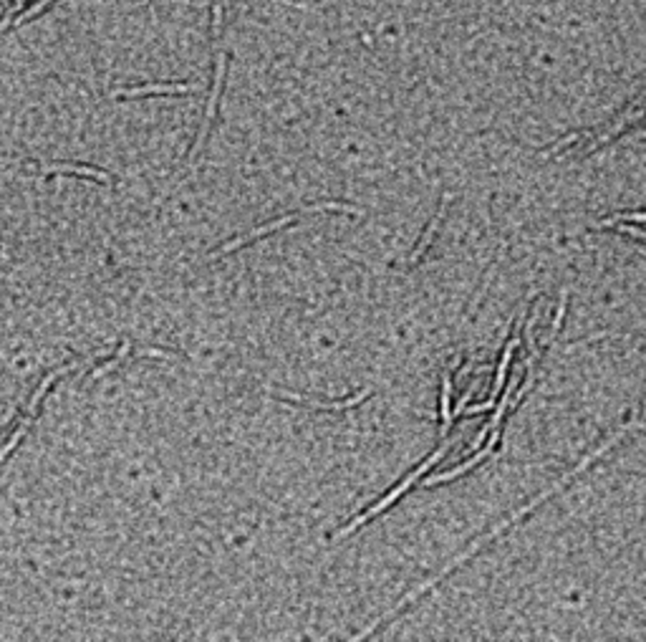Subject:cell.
Returning <instances> with one entry per match:
<instances>
[{"mask_svg": "<svg viewBox=\"0 0 646 642\" xmlns=\"http://www.w3.org/2000/svg\"><path fill=\"white\" fill-rule=\"evenodd\" d=\"M33 420H35V415H31V412H23V418L18 420V425L10 430V438H8L6 443L0 445V463L6 461L8 455H10L15 447H18V443L23 440V435H26V430L31 427V422H33Z\"/></svg>", "mask_w": 646, "mask_h": 642, "instance_id": "8", "label": "cell"}, {"mask_svg": "<svg viewBox=\"0 0 646 642\" xmlns=\"http://www.w3.org/2000/svg\"><path fill=\"white\" fill-rule=\"evenodd\" d=\"M493 453V447L490 445H485V450H479L475 458H470L467 463H462V466H457V468H452V470H447V473H439V475H432V478H427L424 481V486H437V483H445V481H452V478H457V475H462V473H467V470H473L475 466H477L479 461H485L487 455Z\"/></svg>", "mask_w": 646, "mask_h": 642, "instance_id": "7", "label": "cell"}, {"mask_svg": "<svg viewBox=\"0 0 646 642\" xmlns=\"http://www.w3.org/2000/svg\"><path fill=\"white\" fill-rule=\"evenodd\" d=\"M515 347H518V336H513L510 342H507L505 347V354H502V362L500 367H498V372H495V387H493V400L498 397L502 392V384H505V372H507V364H510V356H513Z\"/></svg>", "mask_w": 646, "mask_h": 642, "instance_id": "10", "label": "cell"}, {"mask_svg": "<svg viewBox=\"0 0 646 642\" xmlns=\"http://www.w3.org/2000/svg\"><path fill=\"white\" fill-rule=\"evenodd\" d=\"M445 217V200H442V205H439V210H437V215L432 217V223L427 225V231H424V236H422V240L417 243V248H414V253H411V263H417L419 258H422V253L427 251V245L432 243V238H434V231H437V225H439V220Z\"/></svg>", "mask_w": 646, "mask_h": 642, "instance_id": "9", "label": "cell"}, {"mask_svg": "<svg viewBox=\"0 0 646 642\" xmlns=\"http://www.w3.org/2000/svg\"><path fill=\"white\" fill-rule=\"evenodd\" d=\"M212 28H215V35H220V28H223V0H215V18H212Z\"/></svg>", "mask_w": 646, "mask_h": 642, "instance_id": "16", "label": "cell"}, {"mask_svg": "<svg viewBox=\"0 0 646 642\" xmlns=\"http://www.w3.org/2000/svg\"><path fill=\"white\" fill-rule=\"evenodd\" d=\"M23 6H26V0H15V6H13V10H10V13H8V15H6V21H3V23H0V31H3V28H8V26H10V18H13V13H18V10H21V8H23Z\"/></svg>", "mask_w": 646, "mask_h": 642, "instance_id": "17", "label": "cell"}, {"mask_svg": "<svg viewBox=\"0 0 646 642\" xmlns=\"http://www.w3.org/2000/svg\"><path fill=\"white\" fill-rule=\"evenodd\" d=\"M187 91H197V86L189 84H149L139 86V89H117L114 97H146V94H187Z\"/></svg>", "mask_w": 646, "mask_h": 642, "instance_id": "6", "label": "cell"}, {"mask_svg": "<svg viewBox=\"0 0 646 642\" xmlns=\"http://www.w3.org/2000/svg\"><path fill=\"white\" fill-rule=\"evenodd\" d=\"M223 79H225V54H220L217 56V69H215V81H212V94H210V101H207V112H205V122H202L200 126V134H197L195 145H192V149H189L187 160L192 162L200 154L202 145H205V140H207L210 134V126H212V119H215V112H217V101H220V91H223Z\"/></svg>", "mask_w": 646, "mask_h": 642, "instance_id": "2", "label": "cell"}, {"mask_svg": "<svg viewBox=\"0 0 646 642\" xmlns=\"http://www.w3.org/2000/svg\"><path fill=\"white\" fill-rule=\"evenodd\" d=\"M439 405H442V435L450 433L452 412H450V377H442V395H439Z\"/></svg>", "mask_w": 646, "mask_h": 642, "instance_id": "12", "label": "cell"}, {"mask_svg": "<svg viewBox=\"0 0 646 642\" xmlns=\"http://www.w3.org/2000/svg\"><path fill=\"white\" fill-rule=\"evenodd\" d=\"M41 170L46 175H81V177H94V180H99V182L112 180L104 170L86 167V165H69V162H61V165H43Z\"/></svg>", "mask_w": 646, "mask_h": 642, "instance_id": "5", "label": "cell"}, {"mask_svg": "<svg viewBox=\"0 0 646 642\" xmlns=\"http://www.w3.org/2000/svg\"><path fill=\"white\" fill-rule=\"evenodd\" d=\"M447 447H452V443H445V445H439L437 450H434V453H432L430 458H427V461H424L422 466H419L417 470H414V473H409V475H407V478H404L402 483H399V486H396L394 491H389V496H386V498H382V501L376 503V506H371V509H366V511H364V513H362V516H356L354 521H351V524H348V526H343V529H341V531H336V534H334V541H339V538L348 536V534H354V531L359 529V526H364V524H366L368 518H374L376 513H382L384 509H389V506L396 501V498L402 496V493H407V491H409L411 486H414V481H417L419 475H424V473H427V470H430V468L434 466V463H437L439 458H442V455H445V450H447Z\"/></svg>", "mask_w": 646, "mask_h": 642, "instance_id": "1", "label": "cell"}, {"mask_svg": "<svg viewBox=\"0 0 646 642\" xmlns=\"http://www.w3.org/2000/svg\"><path fill=\"white\" fill-rule=\"evenodd\" d=\"M49 3H51V0H41V3H35V6L31 8V10H26V13L21 15V18H15V26H18V23H23L26 18H33V15H38V13L43 10V8L49 6Z\"/></svg>", "mask_w": 646, "mask_h": 642, "instance_id": "15", "label": "cell"}, {"mask_svg": "<svg viewBox=\"0 0 646 642\" xmlns=\"http://www.w3.org/2000/svg\"><path fill=\"white\" fill-rule=\"evenodd\" d=\"M566 301H568V291H563V293H561V304H558L556 319H553V327H550V336H548V342H550V339H553V336L558 334V329H561V321H563V316H566Z\"/></svg>", "mask_w": 646, "mask_h": 642, "instance_id": "14", "label": "cell"}, {"mask_svg": "<svg viewBox=\"0 0 646 642\" xmlns=\"http://www.w3.org/2000/svg\"><path fill=\"white\" fill-rule=\"evenodd\" d=\"M296 220H298V215H283V217H278V220H273V223L260 225V228H255V231H250V233H248V236H243V238H237V240H230V243L220 245L217 251H212V253H210V256H207V261H215V258H220V256H225V253L237 251V248H243V245L253 243V240H260V238L271 236V233L280 231V228H285V225H293V223H296Z\"/></svg>", "mask_w": 646, "mask_h": 642, "instance_id": "3", "label": "cell"}, {"mask_svg": "<svg viewBox=\"0 0 646 642\" xmlns=\"http://www.w3.org/2000/svg\"><path fill=\"white\" fill-rule=\"evenodd\" d=\"M368 395H371V390H362L359 395H354V397H348V400H341V402H313V400H303V397H298V395H291V397L285 400V405H300V407H308V410H348V407H356L359 402H364Z\"/></svg>", "mask_w": 646, "mask_h": 642, "instance_id": "4", "label": "cell"}, {"mask_svg": "<svg viewBox=\"0 0 646 642\" xmlns=\"http://www.w3.org/2000/svg\"><path fill=\"white\" fill-rule=\"evenodd\" d=\"M621 220H626V223H646V213H618V215H613V217H609V220H604L601 225L621 223Z\"/></svg>", "mask_w": 646, "mask_h": 642, "instance_id": "13", "label": "cell"}, {"mask_svg": "<svg viewBox=\"0 0 646 642\" xmlns=\"http://www.w3.org/2000/svg\"><path fill=\"white\" fill-rule=\"evenodd\" d=\"M126 354H129V342H124V344H121V347H119V349L114 352V356H109V359H106L104 364H99L96 370L91 372V379H99V377H101V374H106V372H109V370H114V367H119V364H121V362H124V359H126Z\"/></svg>", "mask_w": 646, "mask_h": 642, "instance_id": "11", "label": "cell"}]
</instances>
